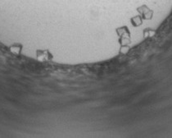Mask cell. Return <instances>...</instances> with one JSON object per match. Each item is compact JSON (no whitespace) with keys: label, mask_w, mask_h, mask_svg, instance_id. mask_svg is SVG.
Returning <instances> with one entry per match:
<instances>
[{"label":"cell","mask_w":172,"mask_h":138,"mask_svg":"<svg viewBox=\"0 0 172 138\" xmlns=\"http://www.w3.org/2000/svg\"><path fill=\"white\" fill-rule=\"evenodd\" d=\"M36 59L40 63L49 62L53 59V55L48 50H36Z\"/></svg>","instance_id":"1"},{"label":"cell","mask_w":172,"mask_h":138,"mask_svg":"<svg viewBox=\"0 0 172 138\" xmlns=\"http://www.w3.org/2000/svg\"><path fill=\"white\" fill-rule=\"evenodd\" d=\"M138 12L140 14L141 17L143 19H145V20H150L152 19V15H153V12L151 9H149L147 6L143 5L142 7H139L138 8Z\"/></svg>","instance_id":"2"},{"label":"cell","mask_w":172,"mask_h":138,"mask_svg":"<svg viewBox=\"0 0 172 138\" xmlns=\"http://www.w3.org/2000/svg\"><path fill=\"white\" fill-rule=\"evenodd\" d=\"M23 50V45L20 43H13L8 47L9 52L14 56H20Z\"/></svg>","instance_id":"3"},{"label":"cell","mask_w":172,"mask_h":138,"mask_svg":"<svg viewBox=\"0 0 172 138\" xmlns=\"http://www.w3.org/2000/svg\"><path fill=\"white\" fill-rule=\"evenodd\" d=\"M116 34L117 36L120 37H123V36H129L130 37V32L128 29V27L126 26H122V27H119L116 29Z\"/></svg>","instance_id":"4"},{"label":"cell","mask_w":172,"mask_h":138,"mask_svg":"<svg viewBox=\"0 0 172 138\" xmlns=\"http://www.w3.org/2000/svg\"><path fill=\"white\" fill-rule=\"evenodd\" d=\"M130 21H131L132 25L135 26V27H137V26H139L142 25L143 18L141 17V16H135L130 19Z\"/></svg>","instance_id":"5"},{"label":"cell","mask_w":172,"mask_h":138,"mask_svg":"<svg viewBox=\"0 0 172 138\" xmlns=\"http://www.w3.org/2000/svg\"><path fill=\"white\" fill-rule=\"evenodd\" d=\"M130 50V46H128L127 45H121V49H120V53L122 55H126Z\"/></svg>","instance_id":"6"}]
</instances>
